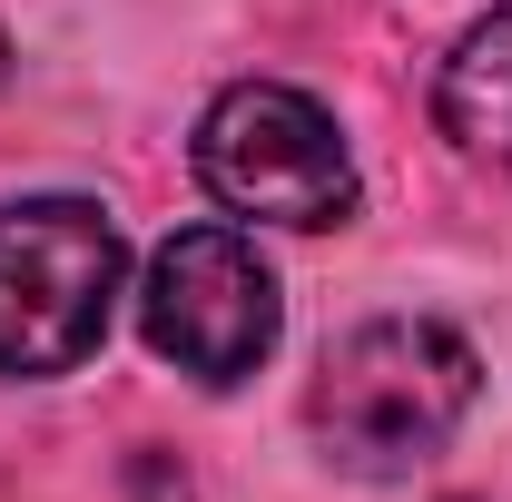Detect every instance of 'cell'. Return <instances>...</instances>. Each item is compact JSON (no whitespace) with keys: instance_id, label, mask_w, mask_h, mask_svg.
I'll use <instances>...</instances> for the list:
<instances>
[{"instance_id":"5b68a950","label":"cell","mask_w":512,"mask_h":502,"mask_svg":"<svg viewBox=\"0 0 512 502\" xmlns=\"http://www.w3.org/2000/svg\"><path fill=\"white\" fill-rule=\"evenodd\" d=\"M434 119H444V138L463 158L512 168V0L483 30H463V50H453L444 79H434Z\"/></svg>"},{"instance_id":"8992f818","label":"cell","mask_w":512,"mask_h":502,"mask_svg":"<svg viewBox=\"0 0 512 502\" xmlns=\"http://www.w3.org/2000/svg\"><path fill=\"white\" fill-rule=\"evenodd\" d=\"M128 502H188L178 463H168V453H138V463H128Z\"/></svg>"},{"instance_id":"6da1fadb","label":"cell","mask_w":512,"mask_h":502,"mask_svg":"<svg viewBox=\"0 0 512 502\" xmlns=\"http://www.w3.org/2000/svg\"><path fill=\"white\" fill-rule=\"evenodd\" d=\"M473 394H483V365H473V345L453 325H434V315H375V325H355L316 365L306 424H316L325 463L384 483V473H414L424 453H444L453 424L473 414Z\"/></svg>"},{"instance_id":"277c9868","label":"cell","mask_w":512,"mask_h":502,"mask_svg":"<svg viewBox=\"0 0 512 502\" xmlns=\"http://www.w3.org/2000/svg\"><path fill=\"white\" fill-rule=\"evenodd\" d=\"M276 276L237 227H178L148 256L138 286V335L158 365H178L197 384H247L276 355Z\"/></svg>"},{"instance_id":"7a4b0ae2","label":"cell","mask_w":512,"mask_h":502,"mask_svg":"<svg viewBox=\"0 0 512 502\" xmlns=\"http://www.w3.org/2000/svg\"><path fill=\"white\" fill-rule=\"evenodd\" d=\"M119 217L89 197L0 207V375H69L119 306Z\"/></svg>"},{"instance_id":"3957f363","label":"cell","mask_w":512,"mask_h":502,"mask_svg":"<svg viewBox=\"0 0 512 502\" xmlns=\"http://www.w3.org/2000/svg\"><path fill=\"white\" fill-rule=\"evenodd\" d=\"M197 188L266 227H345L355 217V158L345 128L286 79H237L197 119Z\"/></svg>"},{"instance_id":"52a82bcc","label":"cell","mask_w":512,"mask_h":502,"mask_svg":"<svg viewBox=\"0 0 512 502\" xmlns=\"http://www.w3.org/2000/svg\"><path fill=\"white\" fill-rule=\"evenodd\" d=\"M0 60H10V50H0Z\"/></svg>"}]
</instances>
